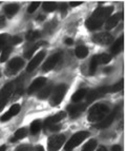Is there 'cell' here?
I'll list each match as a JSON object with an SVG mask.
<instances>
[{"instance_id":"1","label":"cell","mask_w":126,"mask_h":151,"mask_svg":"<svg viewBox=\"0 0 126 151\" xmlns=\"http://www.w3.org/2000/svg\"><path fill=\"white\" fill-rule=\"evenodd\" d=\"M113 11V6H106V8H99L93 13V15L86 20V27L88 30L95 31L100 29L103 25L104 21L108 19L109 16Z\"/></svg>"},{"instance_id":"2","label":"cell","mask_w":126,"mask_h":151,"mask_svg":"<svg viewBox=\"0 0 126 151\" xmlns=\"http://www.w3.org/2000/svg\"><path fill=\"white\" fill-rule=\"evenodd\" d=\"M109 112V107L104 104H97L93 106L88 112L87 119L89 122H100L105 117Z\"/></svg>"},{"instance_id":"3","label":"cell","mask_w":126,"mask_h":151,"mask_svg":"<svg viewBox=\"0 0 126 151\" xmlns=\"http://www.w3.org/2000/svg\"><path fill=\"white\" fill-rule=\"evenodd\" d=\"M88 132L86 131H81V132H77L76 134H74L71 136V139L65 144L64 146V150L65 151H71L74 148H76L77 146H79L84 139L88 136Z\"/></svg>"},{"instance_id":"4","label":"cell","mask_w":126,"mask_h":151,"mask_svg":"<svg viewBox=\"0 0 126 151\" xmlns=\"http://www.w3.org/2000/svg\"><path fill=\"white\" fill-rule=\"evenodd\" d=\"M67 87L65 85H59L55 88L53 92V95L50 97V105L52 106H58L59 104L62 101L63 97L65 96Z\"/></svg>"},{"instance_id":"5","label":"cell","mask_w":126,"mask_h":151,"mask_svg":"<svg viewBox=\"0 0 126 151\" xmlns=\"http://www.w3.org/2000/svg\"><path fill=\"white\" fill-rule=\"evenodd\" d=\"M64 142H65V136L62 135V134L50 136L47 143L48 151H58L63 146Z\"/></svg>"},{"instance_id":"6","label":"cell","mask_w":126,"mask_h":151,"mask_svg":"<svg viewBox=\"0 0 126 151\" xmlns=\"http://www.w3.org/2000/svg\"><path fill=\"white\" fill-rule=\"evenodd\" d=\"M119 110H120V107H117V108H115V110H113L110 114L106 115L105 117L102 119V121H100L98 124H97L96 128L104 129V128H107V127L110 126L111 124H113V122L115 121V119H116V116H117V114H118Z\"/></svg>"},{"instance_id":"7","label":"cell","mask_w":126,"mask_h":151,"mask_svg":"<svg viewBox=\"0 0 126 151\" xmlns=\"http://www.w3.org/2000/svg\"><path fill=\"white\" fill-rule=\"evenodd\" d=\"M14 90V83H10L8 85H5L1 91H0V107H4V105L8 101V97L11 96V94L13 93Z\"/></svg>"},{"instance_id":"8","label":"cell","mask_w":126,"mask_h":151,"mask_svg":"<svg viewBox=\"0 0 126 151\" xmlns=\"http://www.w3.org/2000/svg\"><path fill=\"white\" fill-rule=\"evenodd\" d=\"M93 41L98 45H109L111 41H113V37L109 33H98L91 37Z\"/></svg>"},{"instance_id":"9","label":"cell","mask_w":126,"mask_h":151,"mask_svg":"<svg viewBox=\"0 0 126 151\" xmlns=\"http://www.w3.org/2000/svg\"><path fill=\"white\" fill-rule=\"evenodd\" d=\"M106 93H109V87H100V88L96 89V90L91 91L87 95V103H91V101H95L97 98H100L102 96H104Z\"/></svg>"},{"instance_id":"10","label":"cell","mask_w":126,"mask_h":151,"mask_svg":"<svg viewBox=\"0 0 126 151\" xmlns=\"http://www.w3.org/2000/svg\"><path fill=\"white\" fill-rule=\"evenodd\" d=\"M23 65H24V63H23V60L20 57L13 58L8 65V74H11V75L15 74L16 72H18V71L22 68Z\"/></svg>"},{"instance_id":"11","label":"cell","mask_w":126,"mask_h":151,"mask_svg":"<svg viewBox=\"0 0 126 151\" xmlns=\"http://www.w3.org/2000/svg\"><path fill=\"white\" fill-rule=\"evenodd\" d=\"M60 57H61L60 53L54 54V55L50 56V57L47 58V60L44 63V65H43L42 70L44 71V72H48V71H50L52 69H54L55 68V65H57V63L59 61V59H60Z\"/></svg>"},{"instance_id":"12","label":"cell","mask_w":126,"mask_h":151,"mask_svg":"<svg viewBox=\"0 0 126 151\" xmlns=\"http://www.w3.org/2000/svg\"><path fill=\"white\" fill-rule=\"evenodd\" d=\"M65 115H66L65 112H59V113L55 114V115L47 117V119H45V122H44V127H45V130H46V128L50 127L52 125H55V124H57V123H59L60 121H62V119L65 117Z\"/></svg>"},{"instance_id":"13","label":"cell","mask_w":126,"mask_h":151,"mask_svg":"<svg viewBox=\"0 0 126 151\" xmlns=\"http://www.w3.org/2000/svg\"><path fill=\"white\" fill-rule=\"evenodd\" d=\"M44 55H45L44 52H39L35 57L32 58V60L30 61L28 68H26V71H28V72H32V71L35 70L38 65H39V63L42 61V59L44 58Z\"/></svg>"},{"instance_id":"14","label":"cell","mask_w":126,"mask_h":151,"mask_svg":"<svg viewBox=\"0 0 126 151\" xmlns=\"http://www.w3.org/2000/svg\"><path fill=\"white\" fill-rule=\"evenodd\" d=\"M85 109H86L85 104H78V105H74V106L67 107L68 113H69V115H71V117H74V119L80 115Z\"/></svg>"},{"instance_id":"15","label":"cell","mask_w":126,"mask_h":151,"mask_svg":"<svg viewBox=\"0 0 126 151\" xmlns=\"http://www.w3.org/2000/svg\"><path fill=\"white\" fill-rule=\"evenodd\" d=\"M19 111H20V106H19L18 104L13 105V106L11 107L10 109H8V111L6 112V113H4L2 116H1L0 121H1V122H8V121H10L13 116L17 115V114L19 113Z\"/></svg>"},{"instance_id":"16","label":"cell","mask_w":126,"mask_h":151,"mask_svg":"<svg viewBox=\"0 0 126 151\" xmlns=\"http://www.w3.org/2000/svg\"><path fill=\"white\" fill-rule=\"evenodd\" d=\"M46 83V78L44 77H38L37 79L33 81V83H30V88H28V93L32 94L34 92H37L38 90H40Z\"/></svg>"},{"instance_id":"17","label":"cell","mask_w":126,"mask_h":151,"mask_svg":"<svg viewBox=\"0 0 126 151\" xmlns=\"http://www.w3.org/2000/svg\"><path fill=\"white\" fill-rule=\"evenodd\" d=\"M122 16H123L122 13H118V14H116V15L110 16V17L107 19V21H106L105 28L107 29V30H111V29H113L119 23V21L121 20Z\"/></svg>"},{"instance_id":"18","label":"cell","mask_w":126,"mask_h":151,"mask_svg":"<svg viewBox=\"0 0 126 151\" xmlns=\"http://www.w3.org/2000/svg\"><path fill=\"white\" fill-rule=\"evenodd\" d=\"M122 48H123V37H120L113 42V45H111V49H110L111 53H113V55H116V54L121 52Z\"/></svg>"},{"instance_id":"19","label":"cell","mask_w":126,"mask_h":151,"mask_svg":"<svg viewBox=\"0 0 126 151\" xmlns=\"http://www.w3.org/2000/svg\"><path fill=\"white\" fill-rule=\"evenodd\" d=\"M19 10V5L15 4V3H12V4H8L5 6L4 11H5V15L8 16V17H13V16L15 15L16 13L18 12Z\"/></svg>"},{"instance_id":"20","label":"cell","mask_w":126,"mask_h":151,"mask_svg":"<svg viewBox=\"0 0 126 151\" xmlns=\"http://www.w3.org/2000/svg\"><path fill=\"white\" fill-rule=\"evenodd\" d=\"M96 58L97 63L99 65H104V63H108L109 61L111 60V56L108 55V54H100V55H96L95 56Z\"/></svg>"},{"instance_id":"21","label":"cell","mask_w":126,"mask_h":151,"mask_svg":"<svg viewBox=\"0 0 126 151\" xmlns=\"http://www.w3.org/2000/svg\"><path fill=\"white\" fill-rule=\"evenodd\" d=\"M75 53H76V56H77V57L85 58L86 56L88 55V50H87V48L84 47V45H79V47L76 48Z\"/></svg>"},{"instance_id":"22","label":"cell","mask_w":126,"mask_h":151,"mask_svg":"<svg viewBox=\"0 0 126 151\" xmlns=\"http://www.w3.org/2000/svg\"><path fill=\"white\" fill-rule=\"evenodd\" d=\"M26 135H28V131H26V129H25V128H20V129H18V130L16 131L15 134H14V137H13V139H11V141L22 139H24Z\"/></svg>"},{"instance_id":"23","label":"cell","mask_w":126,"mask_h":151,"mask_svg":"<svg viewBox=\"0 0 126 151\" xmlns=\"http://www.w3.org/2000/svg\"><path fill=\"white\" fill-rule=\"evenodd\" d=\"M86 93H87V91H86L85 89H81V90H78L73 95V97H71V101H75V103H78V101H80L82 98H84V96L86 95Z\"/></svg>"},{"instance_id":"24","label":"cell","mask_w":126,"mask_h":151,"mask_svg":"<svg viewBox=\"0 0 126 151\" xmlns=\"http://www.w3.org/2000/svg\"><path fill=\"white\" fill-rule=\"evenodd\" d=\"M53 92V86H47L46 88H44L42 91H40L39 92V94H38V97L41 98V99H45L46 97H48L50 96V94Z\"/></svg>"},{"instance_id":"25","label":"cell","mask_w":126,"mask_h":151,"mask_svg":"<svg viewBox=\"0 0 126 151\" xmlns=\"http://www.w3.org/2000/svg\"><path fill=\"white\" fill-rule=\"evenodd\" d=\"M97 147V141L95 139H91L88 141V143H86L82 148V151H93Z\"/></svg>"},{"instance_id":"26","label":"cell","mask_w":126,"mask_h":151,"mask_svg":"<svg viewBox=\"0 0 126 151\" xmlns=\"http://www.w3.org/2000/svg\"><path fill=\"white\" fill-rule=\"evenodd\" d=\"M41 129V122L40 121H34L30 125V133L37 134Z\"/></svg>"},{"instance_id":"27","label":"cell","mask_w":126,"mask_h":151,"mask_svg":"<svg viewBox=\"0 0 126 151\" xmlns=\"http://www.w3.org/2000/svg\"><path fill=\"white\" fill-rule=\"evenodd\" d=\"M42 45V43H36L34 47H32V48L30 49V50H28L26 52H25L24 54V57L25 58H30L32 56H33V54L36 52V50H38V49L40 48V45Z\"/></svg>"},{"instance_id":"28","label":"cell","mask_w":126,"mask_h":151,"mask_svg":"<svg viewBox=\"0 0 126 151\" xmlns=\"http://www.w3.org/2000/svg\"><path fill=\"white\" fill-rule=\"evenodd\" d=\"M57 9V3L56 2H44L43 3V10L46 12H53Z\"/></svg>"},{"instance_id":"29","label":"cell","mask_w":126,"mask_h":151,"mask_svg":"<svg viewBox=\"0 0 126 151\" xmlns=\"http://www.w3.org/2000/svg\"><path fill=\"white\" fill-rule=\"evenodd\" d=\"M38 37H40V32H38V31H30L26 34V39L30 41L35 40Z\"/></svg>"},{"instance_id":"30","label":"cell","mask_w":126,"mask_h":151,"mask_svg":"<svg viewBox=\"0 0 126 151\" xmlns=\"http://www.w3.org/2000/svg\"><path fill=\"white\" fill-rule=\"evenodd\" d=\"M10 54H11V48L10 47L3 49L2 54H1V56H0V63H4V61L8 58Z\"/></svg>"},{"instance_id":"31","label":"cell","mask_w":126,"mask_h":151,"mask_svg":"<svg viewBox=\"0 0 126 151\" xmlns=\"http://www.w3.org/2000/svg\"><path fill=\"white\" fill-rule=\"evenodd\" d=\"M97 68H98V63H97L96 58H95V56H93V57L91 58V65H89V74H91V75H93L95 72L97 71Z\"/></svg>"},{"instance_id":"32","label":"cell","mask_w":126,"mask_h":151,"mask_svg":"<svg viewBox=\"0 0 126 151\" xmlns=\"http://www.w3.org/2000/svg\"><path fill=\"white\" fill-rule=\"evenodd\" d=\"M122 88H123V81H119V83H115L113 86L109 87V92H119L122 90Z\"/></svg>"},{"instance_id":"33","label":"cell","mask_w":126,"mask_h":151,"mask_svg":"<svg viewBox=\"0 0 126 151\" xmlns=\"http://www.w3.org/2000/svg\"><path fill=\"white\" fill-rule=\"evenodd\" d=\"M39 5H40V2H37V1H35V2H32L30 4V6H28V13H34L38 9V6H39Z\"/></svg>"},{"instance_id":"34","label":"cell","mask_w":126,"mask_h":151,"mask_svg":"<svg viewBox=\"0 0 126 151\" xmlns=\"http://www.w3.org/2000/svg\"><path fill=\"white\" fill-rule=\"evenodd\" d=\"M32 150H33V148L30 145H21V146H19L16 149V151H32Z\"/></svg>"},{"instance_id":"35","label":"cell","mask_w":126,"mask_h":151,"mask_svg":"<svg viewBox=\"0 0 126 151\" xmlns=\"http://www.w3.org/2000/svg\"><path fill=\"white\" fill-rule=\"evenodd\" d=\"M8 35H6V34H1L0 35V45H5V43L8 41Z\"/></svg>"},{"instance_id":"36","label":"cell","mask_w":126,"mask_h":151,"mask_svg":"<svg viewBox=\"0 0 126 151\" xmlns=\"http://www.w3.org/2000/svg\"><path fill=\"white\" fill-rule=\"evenodd\" d=\"M60 10H61V14L63 16L66 15V12H67V6H66V3H62L60 5Z\"/></svg>"},{"instance_id":"37","label":"cell","mask_w":126,"mask_h":151,"mask_svg":"<svg viewBox=\"0 0 126 151\" xmlns=\"http://www.w3.org/2000/svg\"><path fill=\"white\" fill-rule=\"evenodd\" d=\"M11 41H12L13 45H18V43L21 42V38L18 37V36H15V37H13L12 39H11Z\"/></svg>"},{"instance_id":"38","label":"cell","mask_w":126,"mask_h":151,"mask_svg":"<svg viewBox=\"0 0 126 151\" xmlns=\"http://www.w3.org/2000/svg\"><path fill=\"white\" fill-rule=\"evenodd\" d=\"M5 25V18L4 16H0V29H2Z\"/></svg>"},{"instance_id":"39","label":"cell","mask_w":126,"mask_h":151,"mask_svg":"<svg viewBox=\"0 0 126 151\" xmlns=\"http://www.w3.org/2000/svg\"><path fill=\"white\" fill-rule=\"evenodd\" d=\"M111 150L113 151H122L121 146H119V145H115V146L111 147Z\"/></svg>"},{"instance_id":"40","label":"cell","mask_w":126,"mask_h":151,"mask_svg":"<svg viewBox=\"0 0 126 151\" xmlns=\"http://www.w3.org/2000/svg\"><path fill=\"white\" fill-rule=\"evenodd\" d=\"M65 43H66V45H73V43H74V40L71 39V38H66Z\"/></svg>"},{"instance_id":"41","label":"cell","mask_w":126,"mask_h":151,"mask_svg":"<svg viewBox=\"0 0 126 151\" xmlns=\"http://www.w3.org/2000/svg\"><path fill=\"white\" fill-rule=\"evenodd\" d=\"M80 4H82V2H77V1H71V6H78V5H80Z\"/></svg>"},{"instance_id":"42","label":"cell","mask_w":126,"mask_h":151,"mask_svg":"<svg viewBox=\"0 0 126 151\" xmlns=\"http://www.w3.org/2000/svg\"><path fill=\"white\" fill-rule=\"evenodd\" d=\"M98 151H107V149H106V148H105V147H103V146H101V147H99Z\"/></svg>"},{"instance_id":"43","label":"cell","mask_w":126,"mask_h":151,"mask_svg":"<svg viewBox=\"0 0 126 151\" xmlns=\"http://www.w3.org/2000/svg\"><path fill=\"white\" fill-rule=\"evenodd\" d=\"M5 150H6V146H4V145H3V146L0 147V151H5Z\"/></svg>"},{"instance_id":"44","label":"cell","mask_w":126,"mask_h":151,"mask_svg":"<svg viewBox=\"0 0 126 151\" xmlns=\"http://www.w3.org/2000/svg\"><path fill=\"white\" fill-rule=\"evenodd\" d=\"M43 19H44V16H43V15H41L39 18H37V20H39V21H42Z\"/></svg>"},{"instance_id":"45","label":"cell","mask_w":126,"mask_h":151,"mask_svg":"<svg viewBox=\"0 0 126 151\" xmlns=\"http://www.w3.org/2000/svg\"><path fill=\"white\" fill-rule=\"evenodd\" d=\"M38 150H39V151H44V148H43L42 146H39V148H38Z\"/></svg>"},{"instance_id":"46","label":"cell","mask_w":126,"mask_h":151,"mask_svg":"<svg viewBox=\"0 0 126 151\" xmlns=\"http://www.w3.org/2000/svg\"><path fill=\"white\" fill-rule=\"evenodd\" d=\"M2 108H3V107H0V111H1V110H2Z\"/></svg>"},{"instance_id":"47","label":"cell","mask_w":126,"mask_h":151,"mask_svg":"<svg viewBox=\"0 0 126 151\" xmlns=\"http://www.w3.org/2000/svg\"><path fill=\"white\" fill-rule=\"evenodd\" d=\"M0 77H1V73H0Z\"/></svg>"}]
</instances>
